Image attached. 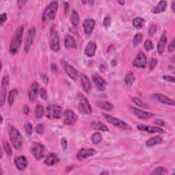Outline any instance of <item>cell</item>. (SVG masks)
I'll return each instance as SVG.
<instances>
[{
    "label": "cell",
    "mask_w": 175,
    "mask_h": 175,
    "mask_svg": "<svg viewBox=\"0 0 175 175\" xmlns=\"http://www.w3.org/2000/svg\"><path fill=\"white\" fill-rule=\"evenodd\" d=\"M39 85L36 81H34L32 84H31L29 88V91H28V97H29V99L31 102L36 101L38 95H39Z\"/></svg>",
    "instance_id": "obj_13"
},
{
    "label": "cell",
    "mask_w": 175,
    "mask_h": 175,
    "mask_svg": "<svg viewBox=\"0 0 175 175\" xmlns=\"http://www.w3.org/2000/svg\"><path fill=\"white\" fill-rule=\"evenodd\" d=\"M95 26V21L92 19H85L83 24L84 30L85 34L90 35L93 32Z\"/></svg>",
    "instance_id": "obj_20"
},
{
    "label": "cell",
    "mask_w": 175,
    "mask_h": 175,
    "mask_svg": "<svg viewBox=\"0 0 175 175\" xmlns=\"http://www.w3.org/2000/svg\"><path fill=\"white\" fill-rule=\"evenodd\" d=\"M25 131L26 134L27 135H31V133H32L33 131V128H32V125L30 123H27L25 125Z\"/></svg>",
    "instance_id": "obj_41"
},
{
    "label": "cell",
    "mask_w": 175,
    "mask_h": 175,
    "mask_svg": "<svg viewBox=\"0 0 175 175\" xmlns=\"http://www.w3.org/2000/svg\"><path fill=\"white\" fill-rule=\"evenodd\" d=\"M0 17H1V25H3L4 22H6V21L7 20V15L6 13H2Z\"/></svg>",
    "instance_id": "obj_51"
},
{
    "label": "cell",
    "mask_w": 175,
    "mask_h": 175,
    "mask_svg": "<svg viewBox=\"0 0 175 175\" xmlns=\"http://www.w3.org/2000/svg\"><path fill=\"white\" fill-rule=\"evenodd\" d=\"M52 71L54 72V73H56L57 71H58V68H57V65H56V64H52Z\"/></svg>",
    "instance_id": "obj_56"
},
{
    "label": "cell",
    "mask_w": 175,
    "mask_h": 175,
    "mask_svg": "<svg viewBox=\"0 0 175 175\" xmlns=\"http://www.w3.org/2000/svg\"><path fill=\"white\" fill-rule=\"evenodd\" d=\"M40 95L41 98H42L43 100L46 101L47 99V98H48V96H47V92L44 88H41L40 90Z\"/></svg>",
    "instance_id": "obj_46"
},
{
    "label": "cell",
    "mask_w": 175,
    "mask_h": 175,
    "mask_svg": "<svg viewBox=\"0 0 175 175\" xmlns=\"http://www.w3.org/2000/svg\"><path fill=\"white\" fill-rule=\"evenodd\" d=\"M142 40H143L142 34H135L134 38H133V46H134V47L138 46L139 44L141 43Z\"/></svg>",
    "instance_id": "obj_37"
},
{
    "label": "cell",
    "mask_w": 175,
    "mask_h": 175,
    "mask_svg": "<svg viewBox=\"0 0 175 175\" xmlns=\"http://www.w3.org/2000/svg\"><path fill=\"white\" fill-rule=\"evenodd\" d=\"M140 131H145L149 133H163L164 130L159 127H152L150 125H139L137 126Z\"/></svg>",
    "instance_id": "obj_15"
},
{
    "label": "cell",
    "mask_w": 175,
    "mask_h": 175,
    "mask_svg": "<svg viewBox=\"0 0 175 175\" xmlns=\"http://www.w3.org/2000/svg\"><path fill=\"white\" fill-rule=\"evenodd\" d=\"M78 98L79 101L78 105V109L79 112L82 114H91L92 107L87 98H85L84 95L81 94L79 95Z\"/></svg>",
    "instance_id": "obj_6"
},
{
    "label": "cell",
    "mask_w": 175,
    "mask_h": 175,
    "mask_svg": "<svg viewBox=\"0 0 175 175\" xmlns=\"http://www.w3.org/2000/svg\"><path fill=\"white\" fill-rule=\"evenodd\" d=\"M23 113L25 114V115H28L30 113V107L27 105H25V106L23 107Z\"/></svg>",
    "instance_id": "obj_54"
},
{
    "label": "cell",
    "mask_w": 175,
    "mask_h": 175,
    "mask_svg": "<svg viewBox=\"0 0 175 175\" xmlns=\"http://www.w3.org/2000/svg\"><path fill=\"white\" fill-rule=\"evenodd\" d=\"M162 140H163V139L160 135H155L146 142V146L148 148H151L152 146L161 144Z\"/></svg>",
    "instance_id": "obj_27"
},
{
    "label": "cell",
    "mask_w": 175,
    "mask_h": 175,
    "mask_svg": "<svg viewBox=\"0 0 175 175\" xmlns=\"http://www.w3.org/2000/svg\"><path fill=\"white\" fill-rule=\"evenodd\" d=\"M146 64H147V60L145 54L140 52L138 53L135 59L133 61V66L136 68L144 69L146 67Z\"/></svg>",
    "instance_id": "obj_9"
},
{
    "label": "cell",
    "mask_w": 175,
    "mask_h": 175,
    "mask_svg": "<svg viewBox=\"0 0 175 175\" xmlns=\"http://www.w3.org/2000/svg\"><path fill=\"white\" fill-rule=\"evenodd\" d=\"M119 4L124 6V5H125V1H119Z\"/></svg>",
    "instance_id": "obj_59"
},
{
    "label": "cell",
    "mask_w": 175,
    "mask_h": 175,
    "mask_svg": "<svg viewBox=\"0 0 175 175\" xmlns=\"http://www.w3.org/2000/svg\"><path fill=\"white\" fill-rule=\"evenodd\" d=\"M91 127H93V129L97 130V131H109V129L108 127L104 125L103 123H101V122H97L94 121L91 123Z\"/></svg>",
    "instance_id": "obj_28"
},
{
    "label": "cell",
    "mask_w": 175,
    "mask_h": 175,
    "mask_svg": "<svg viewBox=\"0 0 175 175\" xmlns=\"http://www.w3.org/2000/svg\"><path fill=\"white\" fill-rule=\"evenodd\" d=\"M50 47L54 52H58L60 49L58 34L56 30L52 28L50 31Z\"/></svg>",
    "instance_id": "obj_7"
},
{
    "label": "cell",
    "mask_w": 175,
    "mask_h": 175,
    "mask_svg": "<svg viewBox=\"0 0 175 175\" xmlns=\"http://www.w3.org/2000/svg\"><path fill=\"white\" fill-rule=\"evenodd\" d=\"M8 134L10 142L15 149H19L23 144V138L20 132L13 126L8 127Z\"/></svg>",
    "instance_id": "obj_3"
},
{
    "label": "cell",
    "mask_w": 175,
    "mask_h": 175,
    "mask_svg": "<svg viewBox=\"0 0 175 175\" xmlns=\"http://www.w3.org/2000/svg\"><path fill=\"white\" fill-rule=\"evenodd\" d=\"M172 9H173V11L174 12H175V1H173L172 2Z\"/></svg>",
    "instance_id": "obj_58"
},
{
    "label": "cell",
    "mask_w": 175,
    "mask_h": 175,
    "mask_svg": "<svg viewBox=\"0 0 175 175\" xmlns=\"http://www.w3.org/2000/svg\"><path fill=\"white\" fill-rule=\"evenodd\" d=\"M163 79L166 80L168 81H170L172 83H174V78L173 76H170V75H165L163 77Z\"/></svg>",
    "instance_id": "obj_49"
},
{
    "label": "cell",
    "mask_w": 175,
    "mask_h": 175,
    "mask_svg": "<svg viewBox=\"0 0 175 175\" xmlns=\"http://www.w3.org/2000/svg\"><path fill=\"white\" fill-rule=\"evenodd\" d=\"M130 109H131V111L135 116H137L138 118H139L140 119H142V120H147V119H151V118H152L154 116V114L152 113L145 112V111L139 110L136 107H131Z\"/></svg>",
    "instance_id": "obj_14"
},
{
    "label": "cell",
    "mask_w": 175,
    "mask_h": 175,
    "mask_svg": "<svg viewBox=\"0 0 175 175\" xmlns=\"http://www.w3.org/2000/svg\"><path fill=\"white\" fill-rule=\"evenodd\" d=\"M43 79L44 82H45L46 84H48V77H47V75H43Z\"/></svg>",
    "instance_id": "obj_57"
},
{
    "label": "cell",
    "mask_w": 175,
    "mask_h": 175,
    "mask_svg": "<svg viewBox=\"0 0 175 175\" xmlns=\"http://www.w3.org/2000/svg\"><path fill=\"white\" fill-rule=\"evenodd\" d=\"M15 164L18 170H23L27 166V160L24 156H19L15 158Z\"/></svg>",
    "instance_id": "obj_19"
},
{
    "label": "cell",
    "mask_w": 175,
    "mask_h": 175,
    "mask_svg": "<svg viewBox=\"0 0 175 175\" xmlns=\"http://www.w3.org/2000/svg\"><path fill=\"white\" fill-rule=\"evenodd\" d=\"M3 123V116L2 115H1V124Z\"/></svg>",
    "instance_id": "obj_61"
},
{
    "label": "cell",
    "mask_w": 175,
    "mask_h": 175,
    "mask_svg": "<svg viewBox=\"0 0 175 175\" xmlns=\"http://www.w3.org/2000/svg\"><path fill=\"white\" fill-rule=\"evenodd\" d=\"M58 9V3L57 2H52L47 6L45 10H44L42 20L43 23H47V22L53 20L56 17V15Z\"/></svg>",
    "instance_id": "obj_2"
},
{
    "label": "cell",
    "mask_w": 175,
    "mask_h": 175,
    "mask_svg": "<svg viewBox=\"0 0 175 175\" xmlns=\"http://www.w3.org/2000/svg\"><path fill=\"white\" fill-rule=\"evenodd\" d=\"M144 49L146 51H148V52L151 51L153 49V44H152V43L151 40H146L144 44Z\"/></svg>",
    "instance_id": "obj_43"
},
{
    "label": "cell",
    "mask_w": 175,
    "mask_h": 175,
    "mask_svg": "<svg viewBox=\"0 0 175 175\" xmlns=\"http://www.w3.org/2000/svg\"><path fill=\"white\" fill-rule=\"evenodd\" d=\"M24 31V27L23 25L19 27L16 30L12 38L10 46V53L12 55H15L19 52L21 44L22 43V39H23V35Z\"/></svg>",
    "instance_id": "obj_1"
},
{
    "label": "cell",
    "mask_w": 175,
    "mask_h": 175,
    "mask_svg": "<svg viewBox=\"0 0 175 175\" xmlns=\"http://www.w3.org/2000/svg\"><path fill=\"white\" fill-rule=\"evenodd\" d=\"M167 174V171L165 169L164 167H157L156 168L155 170H152L151 174Z\"/></svg>",
    "instance_id": "obj_38"
},
{
    "label": "cell",
    "mask_w": 175,
    "mask_h": 175,
    "mask_svg": "<svg viewBox=\"0 0 175 175\" xmlns=\"http://www.w3.org/2000/svg\"><path fill=\"white\" fill-rule=\"evenodd\" d=\"M97 106L99 107L101 109L104 110L106 111H112L114 108L113 105L107 102V101H99L97 103Z\"/></svg>",
    "instance_id": "obj_30"
},
{
    "label": "cell",
    "mask_w": 175,
    "mask_h": 175,
    "mask_svg": "<svg viewBox=\"0 0 175 175\" xmlns=\"http://www.w3.org/2000/svg\"><path fill=\"white\" fill-rule=\"evenodd\" d=\"M91 140L93 144H98L101 142V140H102V135H101L100 133L96 132V133H94L93 135H92Z\"/></svg>",
    "instance_id": "obj_35"
},
{
    "label": "cell",
    "mask_w": 175,
    "mask_h": 175,
    "mask_svg": "<svg viewBox=\"0 0 175 175\" xmlns=\"http://www.w3.org/2000/svg\"><path fill=\"white\" fill-rule=\"evenodd\" d=\"M151 98L152 99H153L155 101H157L158 102H160L163 104L167 105V106H174V101L173 100L170 99L169 97H168L165 95H164L160 93H156L152 94L151 96Z\"/></svg>",
    "instance_id": "obj_12"
},
{
    "label": "cell",
    "mask_w": 175,
    "mask_h": 175,
    "mask_svg": "<svg viewBox=\"0 0 175 175\" xmlns=\"http://www.w3.org/2000/svg\"><path fill=\"white\" fill-rule=\"evenodd\" d=\"M4 149L6 152V155H7L8 156L12 155V151L11 146L10 144H9V143L8 142H4Z\"/></svg>",
    "instance_id": "obj_40"
},
{
    "label": "cell",
    "mask_w": 175,
    "mask_h": 175,
    "mask_svg": "<svg viewBox=\"0 0 175 175\" xmlns=\"http://www.w3.org/2000/svg\"><path fill=\"white\" fill-rule=\"evenodd\" d=\"M131 100H132V102L133 103L135 104L136 106H138L139 107H142V108H148V104L144 103L142 100H140L138 98H135V97L132 98Z\"/></svg>",
    "instance_id": "obj_36"
},
{
    "label": "cell",
    "mask_w": 175,
    "mask_h": 175,
    "mask_svg": "<svg viewBox=\"0 0 175 175\" xmlns=\"http://www.w3.org/2000/svg\"><path fill=\"white\" fill-rule=\"evenodd\" d=\"M168 52H173V51L174 50V39L173 40L171 43L169 44V46H168Z\"/></svg>",
    "instance_id": "obj_50"
},
{
    "label": "cell",
    "mask_w": 175,
    "mask_h": 175,
    "mask_svg": "<svg viewBox=\"0 0 175 175\" xmlns=\"http://www.w3.org/2000/svg\"><path fill=\"white\" fill-rule=\"evenodd\" d=\"M166 44H167L166 35H165V32H164L162 34L161 36L160 37V39L158 41L157 43V52L160 55H162V54H163Z\"/></svg>",
    "instance_id": "obj_25"
},
{
    "label": "cell",
    "mask_w": 175,
    "mask_h": 175,
    "mask_svg": "<svg viewBox=\"0 0 175 175\" xmlns=\"http://www.w3.org/2000/svg\"><path fill=\"white\" fill-rule=\"evenodd\" d=\"M35 131H36L38 134H43L44 132V125L43 124H39L35 127Z\"/></svg>",
    "instance_id": "obj_44"
},
{
    "label": "cell",
    "mask_w": 175,
    "mask_h": 175,
    "mask_svg": "<svg viewBox=\"0 0 175 175\" xmlns=\"http://www.w3.org/2000/svg\"><path fill=\"white\" fill-rule=\"evenodd\" d=\"M18 94V91L16 90V89H13L11 91H10L9 93V95H8V103L10 107H12V105H13L15 100V97L17 96Z\"/></svg>",
    "instance_id": "obj_34"
},
{
    "label": "cell",
    "mask_w": 175,
    "mask_h": 175,
    "mask_svg": "<svg viewBox=\"0 0 175 175\" xmlns=\"http://www.w3.org/2000/svg\"><path fill=\"white\" fill-rule=\"evenodd\" d=\"M31 154L36 160L42 159L45 154V148L44 146L38 142H34L31 148Z\"/></svg>",
    "instance_id": "obj_8"
},
{
    "label": "cell",
    "mask_w": 175,
    "mask_h": 175,
    "mask_svg": "<svg viewBox=\"0 0 175 175\" xmlns=\"http://www.w3.org/2000/svg\"><path fill=\"white\" fill-rule=\"evenodd\" d=\"M156 31H157V26H156L155 25H152L148 29V34L150 35L151 36H153L155 33L156 32Z\"/></svg>",
    "instance_id": "obj_45"
},
{
    "label": "cell",
    "mask_w": 175,
    "mask_h": 175,
    "mask_svg": "<svg viewBox=\"0 0 175 175\" xmlns=\"http://www.w3.org/2000/svg\"><path fill=\"white\" fill-rule=\"evenodd\" d=\"M77 120V116L71 110H66L65 112V123L67 125H72Z\"/></svg>",
    "instance_id": "obj_16"
},
{
    "label": "cell",
    "mask_w": 175,
    "mask_h": 175,
    "mask_svg": "<svg viewBox=\"0 0 175 175\" xmlns=\"http://www.w3.org/2000/svg\"><path fill=\"white\" fill-rule=\"evenodd\" d=\"M70 21H71V23L73 25V27H77V25L79 24V16L78 12L73 10L72 12V14H71V17L70 18Z\"/></svg>",
    "instance_id": "obj_31"
},
{
    "label": "cell",
    "mask_w": 175,
    "mask_h": 175,
    "mask_svg": "<svg viewBox=\"0 0 175 175\" xmlns=\"http://www.w3.org/2000/svg\"><path fill=\"white\" fill-rule=\"evenodd\" d=\"M109 174L108 172H102V173H101L100 174Z\"/></svg>",
    "instance_id": "obj_60"
},
{
    "label": "cell",
    "mask_w": 175,
    "mask_h": 175,
    "mask_svg": "<svg viewBox=\"0 0 175 175\" xmlns=\"http://www.w3.org/2000/svg\"><path fill=\"white\" fill-rule=\"evenodd\" d=\"M96 153V151L93 148H81L79 150L77 154V159L79 160H83L87 157L93 156Z\"/></svg>",
    "instance_id": "obj_18"
},
{
    "label": "cell",
    "mask_w": 175,
    "mask_h": 175,
    "mask_svg": "<svg viewBox=\"0 0 175 175\" xmlns=\"http://www.w3.org/2000/svg\"><path fill=\"white\" fill-rule=\"evenodd\" d=\"M62 108L58 105L52 104L47 106L46 116L49 119H58L62 116Z\"/></svg>",
    "instance_id": "obj_5"
},
{
    "label": "cell",
    "mask_w": 175,
    "mask_h": 175,
    "mask_svg": "<svg viewBox=\"0 0 175 175\" xmlns=\"http://www.w3.org/2000/svg\"><path fill=\"white\" fill-rule=\"evenodd\" d=\"M65 47L66 49H76L77 48V43L73 36L71 35H66L64 40Z\"/></svg>",
    "instance_id": "obj_22"
},
{
    "label": "cell",
    "mask_w": 175,
    "mask_h": 175,
    "mask_svg": "<svg viewBox=\"0 0 175 175\" xmlns=\"http://www.w3.org/2000/svg\"><path fill=\"white\" fill-rule=\"evenodd\" d=\"M144 23L145 20L141 17H136L133 20V25L138 29L142 28L144 25Z\"/></svg>",
    "instance_id": "obj_32"
},
{
    "label": "cell",
    "mask_w": 175,
    "mask_h": 175,
    "mask_svg": "<svg viewBox=\"0 0 175 175\" xmlns=\"http://www.w3.org/2000/svg\"><path fill=\"white\" fill-rule=\"evenodd\" d=\"M61 144H62V148H63L64 150H66V149L67 148V146H68L67 141H66L65 138L62 139Z\"/></svg>",
    "instance_id": "obj_52"
},
{
    "label": "cell",
    "mask_w": 175,
    "mask_h": 175,
    "mask_svg": "<svg viewBox=\"0 0 175 175\" xmlns=\"http://www.w3.org/2000/svg\"><path fill=\"white\" fill-rule=\"evenodd\" d=\"M157 60L154 58H151L150 62H149V69H150V70H153L155 68L156 65H157Z\"/></svg>",
    "instance_id": "obj_48"
},
{
    "label": "cell",
    "mask_w": 175,
    "mask_h": 175,
    "mask_svg": "<svg viewBox=\"0 0 175 175\" xmlns=\"http://www.w3.org/2000/svg\"><path fill=\"white\" fill-rule=\"evenodd\" d=\"M93 80L98 90L104 91L106 90V82L101 76L99 75H94L93 76Z\"/></svg>",
    "instance_id": "obj_17"
},
{
    "label": "cell",
    "mask_w": 175,
    "mask_h": 175,
    "mask_svg": "<svg viewBox=\"0 0 175 175\" xmlns=\"http://www.w3.org/2000/svg\"><path fill=\"white\" fill-rule=\"evenodd\" d=\"M61 64H62V66L64 70H65L69 77L71 79H73V80H76V79H77V75H78L77 70H76L71 65H70L68 62H66V61H65V60H61Z\"/></svg>",
    "instance_id": "obj_10"
},
{
    "label": "cell",
    "mask_w": 175,
    "mask_h": 175,
    "mask_svg": "<svg viewBox=\"0 0 175 175\" xmlns=\"http://www.w3.org/2000/svg\"><path fill=\"white\" fill-rule=\"evenodd\" d=\"M60 160L57 155H56L53 152H51V153L47 155V156L45 158V160H44V164L47 165H49V166H52L57 164L59 162Z\"/></svg>",
    "instance_id": "obj_24"
},
{
    "label": "cell",
    "mask_w": 175,
    "mask_h": 175,
    "mask_svg": "<svg viewBox=\"0 0 175 175\" xmlns=\"http://www.w3.org/2000/svg\"><path fill=\"white\" fill-rule=\"evenodd\" d=\"M111 21H112V20H111L110 17H106V18H105L103 20L104 27L106 28L109 27V26L111 25Z\"/></svg>",
    "instance_id": "obj_47"
},
{
    "label": "cell",
    "mask_w": 175,
    "mask_h": 175,
    "mask_svg": "<svg viewBox=\"0 0 175 175\" xmlns=\"http://www.w3.org/2000/svg\"><path fill=\"white\" fill-rule=\"evenodd\" d=\"M35 35H36V28H35V27H31L29 31H28L27 39L26 40H25V43L24 51L26 53L29 52L31 47L32 45Z\"/></svg>",
    "instance_id": "obj_11"
},
{
    "label": "cell",
    "mask_w": 175,
    "mask_h": 175,
    "mask_svg": "<svg viewBox=\"0 0 175 175\" xmlns=\"http://www.w3.org/2000/svg\"><path fill=\"white\" fill-rule=\"evenodd\" d=\"M9 81H10V78H9V76L8 75H4V77H3V79H2L1 87L7 88V87L8 86V85H9Z\"/></svg>",
    "instance_id": "obj_42"
},
{
    "label": "cell",
    "mask_w": 175,
    "mask_h": 175,
    "mask_svg": "<svg viewBox=\"0 0 175 175\" xmlns=\"http://www.w3.org/2000/svg\"><path fill=\"white\" fill-rule=\"evenodd\" d=\"M102 115L104 117V119L107 120V123H109L110 124H111V125H112L114 127L125 130L131 129V127H130L128 124L126 123L125 121H123L122 120H120L119 119H117V118L113 117L107 114L102 113Z\"/></svg>",
    "instance_id": "obj_4"
},
{
    "label": "cell",
    "mask_w": 175,
    "mask_h": 175,
    "mask_svg": "<svg viewBox=\"0 0 175 175\" xmlns=\"http://www.w3.org/2000/svg\"><path fill=\"white\" fill-rule=\"evenodd\" d=\"M167 8V2L165 1H160L153 8H152L151 12L154 14L161 13V12H165Z\"/></svg>",
    "instance_id": "obj_26"
},
{
    "label": "cell",
    "mask_w": 175,
    "mask_h": 175,
    "mask_svg": "<svg viewBox=\"0 0 175 175\" xmlns=\"http://www.w3.org/2000/svg\"><path fill=\"white\" fill-rule=\"evenodd\" d=\"M44 107L41 105H37L35 107V115L37 119H40L44 116Z\"/></svg>",
    "instance_id": "obj_33"
},
{
    "label": "cell",
    "mask_w": 175,
    "mask_h": 175,
    "mask_svg": "<svg viewBox=\"0 0 175 175\" xmlns=\"http://www.w3.org/2000/svg\"><path fill=\"white\" fill-rule=\"evenodd\" d=\"M64 5H65V13L66 14V13H67V12H68V11H69V4L68 2H65V3H64Z\"/></svg>",
    "instance_id": "obj_55"
},
{
    "label": "cell",
    "mask_w": 175,
    "mask_h": 175,
    "mask_svg": "<svg viewBox=\"0 0 175 175\" xmlns=\"http://www.w3.org/2000/svg\"><path fill=\"white\" fill-rule=\"evenodd\" d=\"M6 88L1 87V94H0V103L1 106H4L6 101Z\"/></svg>",
    "instance_id": "obj_39"
},
{
    "label": "cell",
    "mask_w": 175,
    "mask_h": 175,
    "mask_svg": "<svg viewBox=\"0 0 175 175\" xmlns=\"http://www.w3.org/2000/svg\"><path fill=\"white\" fill-rule=\"evenodd\" d=\"M154 123L156 124V125H160V126H164L165 125V123L162 120H160V119H157V120H155V121H154Z\"/></svg>",
    "instance_id": "obj_53"
},
{
    "label": "cell",
    "mask_w": 175,
    "mask_h": 175,
    "mask_svg": "<svg viewBox=\"0 0 175 175\" xmlns=\"http://www.w3.org/2000/svg\"><path fill=\"white\" fill-rule=\"evenodd\" d=\"M81 85L84 92L86 93H90L91 90V84L88 77L85 74H81L80 75Z\"/></svg>",
    "instance_id": "obj_21"
},
{
    "label": "cell",
    "mask_w": 175,
    "mask_h": 175,
    "mask_svg": "<svg viewBox=\"0 0 175 175\" xmlns=\"http://www.w3.org/2000/svg\"><path fill=\"white\" fill-rule=\"evenodd\" d=\"M97 51V44L94 41H90L85 47V54L88 57H93Z\"/></svg>",
    "instance_id": "obj_23"
},
{
    "label": "cell",
    "mask_w": 175,
    "mask_h": 175,
    "mask_svg": "<svg viewBox=\"0 0 175 175\" xmlns=\"http://www.w3.org/2000/svg\"><path fill=\"white\" fill-rule=\"evenodd\" d=\"M135 80V77L134 73L131 71H129L127 73L125 78V84L127 85H128V86H131V85L133 84Z\"/></svg>",
    "instance_id": "obj_29"
}]
</instances>
